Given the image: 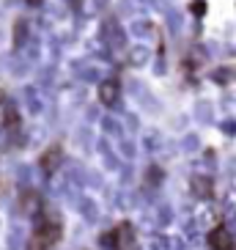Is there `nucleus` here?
Wrapping results in <instances>:
<instances>
[{
	"label": "nucleus",
	"mask_w": 236,
	"mask_h": 250,
	"mask_svg": "<svg viewBox=\"0 0 236 250\" xmlns=\"http://www.w3.org/2000/svg\"><path fill=\"white\" fill-rule=\"evenodd\" d=\"M113 239H116V250H138V245H135V228L129 226V223H121V226L113 231Z\"/></svg>",
	"instance_id": "nucleus-1"
},
{
	"label": "nucleus",
	"mask_w": 236,
	"mask_h": 250,
	"mask_svg": "<svg viewBox=\"0 0 236 250\" xmlns=\"http://www.w3.org/2000/svg\"><path fill=\"white\" fill-rule=\"evenodd\" d=\"M209 245H212V250H234V239H231L228 228H222V226L214 228L209 234Z\"/></svg>",
	"instance_id": "nucleus-2"
},
{
	"label": "nucleus",
	"mask_w": 236,
	"mask_h": 250,
	"mask_svg": "<svg viewBox=\"0 0 236 250\" xmlns=\"http://www.w3.org/2000/svg\"><path fill=\"white\" fill-rule=\"evenodd\" d=\"M60 160H63V151H60V146L47 148L44 157H41V170H44V173H52V170L60 165Z\"/></svg>",
	"instance_id": "nucleus-3"
},
{
	"label": "nucleus",
	"mask_w": 236,
	"mask_h": 250,
	"mask_svg": "<svg viewBox=\"0 0 236 250\" xmlns=\"http://www.w3.org/2000/svg\"><path fill=\"white\" fill-rule=\"evenodd\" d=\"M116 99H118V83H113V80L102 83V85H99V102L102 104H116Z\"/></svg>",
	"instance_id": "nucleus-4"
},
{
	"label": "nucleus",
	"mask_w": 236,
	"mask_h": 250,
	"mask_svg": "<svg viewBox=\"0 0 236 250\" xmlns=\"http://www.w3.org/2000/svg\"><path fill=\"white\" fill-rule=\"evenodd\" d=\"M192 192H195L198 198H209V195H212V182L203 179V176H195L192 179Z\"/></svg>",
	"instance_id": "nucleus-5"
},
{
	"label": "nucleus",
	"mask_w": 236,
	"mask_h": 250,
	"mask_svg": "<svg viewBox=\"0 0 236 250\" xmlns=\"http://www.w3.org/2000/svg\"><path fill=\"white\" fill-rule=\"evenodd\" d=\"M3 126L8 132H20V113L14 107H6V116H3Z\"/></svg>",
	"instance_id": "nucleus-6"
},
{
	"label": "nucleus",
	"mask_w": 236,
	"mask_h": 250,
	"mask_svg": "<svg viewBox=\"0 0 236 250\" xmlns=\"http://www.w3.org/2000/svg\"><path fill=\"white\" fill-rule=\"evenodd\" d=\"M22 206H25V212H36V206H39V195L36 192H22Z\"/></svg>",
	"instance_id": "nucleus-7"
},
{
	"label": "nucleus",
	"mask_w": 236,
	"mask_h": 250,
	"mask_svg": "<svg viewBox=\"0 0 236 250\" xmlns=\"http://www.w3.org/2000/svg\"><path fill=\"white\" fill-rule=\"evenodd\" d=\"M22 30H25V25L20 22V25H17V47L22 44Z\"/></svg>",
	"instance_id": "nucleus-8"
},
{
	"label": "nucleus",
	"mask_w": 236,
	"mask_h": 250,
	"mask_svg": "<svg viewBox=\"0 0 236 250\" xmlns=\"http://www.w3.org/2000/svg\"><path fill=\"white\" fill-rule=\"evenodd\" d=\"M28 3H41V0H28Z\"/></svg>",
	"instance_id": "nucleus-9"
},
{
	"label": "nucleus",
	"mask_w": 236,
	"mask_h": 250,
	"mask_svg": "<svg viewBox=\"0 0 236 250\" xmlns=\"http://www.w3.org/2000/svg\"><path fill=\"white\" fill-rule=\"evenodd\" d=\"M0 102H3V91H0Z\"/></svg>",
	"instance_id": "nucleus-10"
},
{
	"label": "nucleus",
	"mask_w": 236,
	"mask_h": 250,
	"mask_svg": "<svg viewBox=\"0 0 236 250\" xmlns=\"http://www.w3.org/2000/svg\"><path fill=\"white\" fill-rule=\"evenodd\" d=\"M234 250H236V248H234Z\"/></svg>",
	"instance_id": "nucleus-11"
}]
</instances>
